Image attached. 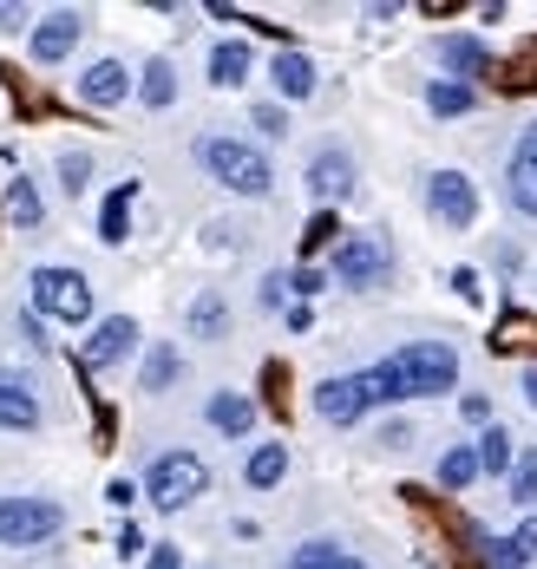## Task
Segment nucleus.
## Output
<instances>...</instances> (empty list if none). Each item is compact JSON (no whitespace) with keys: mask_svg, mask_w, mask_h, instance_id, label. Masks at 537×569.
Segmentation results:
<instances>
[{"mask_svg":"<svg viewBox=\"0 0 537 569\" xmlns=\"http://www.w3.org/2000/svg\"><path fill=\"white\" fill-rule=\"evenodd\" d=\"M511 505H537V452H518L511 465Z\"/></svg>","mask_w":537,"mask_h":569,"instance_id":"29","label":"nucleus"},{"mask_svg":"<svg viewBox=\"0 0 537 569\" xmlns=\"http://www.w3.org/2000/svg\"><path fill=\"white\" fill-rule=\"evenodd\" d=\"M223 328H230V308H223V295H197V301H190V335H197V341H217Z\"/></svg>","mask_w":537,"mask_h":569,"instance_id":"27","label":"nucleus"},{"mask_svg":"<svg viewBox=\"0 0 537 569\" xmlns=\"http://www.w3.org/2000/svg\"><path fill=\"white\" fill-rule=\"evenodd\" d=\"M473 478H478V446H453V452L439 458V485L446 491H466Z\"/></svg>","mask_w":537,"mask_h":569,"instance_id":"28","label":"nucleus"},{"mask_svg":"<svg viewBox=\"0 0 537 569\" xmlns=\"http://www.w3.org/2000/svg\"><path fill=\"white\" fill-rule=\"evenodd\" d=\"M210 426H217V432H230V439H242V432L256 426V406H249L242 393H217V399H210Z\"/></svg>","mask_w":537,"mask_h":569,"instance_id":"22","label":"nucleus"},{"mask_svg":"<svg viewBox=\"0 0 537 569\" xmlns=\"http://www.w3.org/2000/svg\"><path fill=\"white\" fill-rule=\"evenodd\" d=\"M387 276H394V249L380 236H341L335 242V282L341 288L374 295V288H387Z\"/></svg>","mask_w":537,"mask_h":569,"instance_id":"5","label":"nucleus"},{"mask_svg":"<svg viewBox=\"0 0 537 569\" xmlns=\"http://www.w3.org/2000/svg\"><path fill=\"white\" fill-rule=\"evenodd\" d=\"M511 537H518V550H525V557H537V517H525V523H518Z\"/></svg>","mask_w":537,"mask_h":569,"instance_id":"37","label":"nucleus"},{"mask_svg":"<svg viewBox=\"0 0 537 569\" xmlns=\"http://www.w3.org/2000/svg\"><path fill=\"white\" fill-rule=\"evenodd\" d=\"M407 439H414V426H387V432H380V446H387V452H400Z\"/></svg>","mask_w":537,"mask_h":569,"instance_id":"40","label":"nucleus"},{"mask_svg":"<svg viewBox=\"0 0 537 569\" xmlns=\"http://www.w3.org/2000/svg\"><path fill=\"white\" fill-rule=\"evenodd\" d=\"M131 197H138V183H119V190L106 197V210H99V236H106V242H125V236H131Z\"/></svg>","mask_w":537,"mask_h":569,"instance_id":"24","label":"nucleus"},{"mask_svg":"<svg viewBox=\"0 0 537 569\" xmlns=\"http://www.w3.org/2000/svg\"><path fill=\"white\" fill-rule=\"evenodd\" d=\"M374 380V399L394 406V399H432L459 387V353L446 341H407L400 353H387L380 367H367Z\"/></svg>","mask_w":537,"mask_h":569,"instance_id":"1","label":"nucleus"},{"mask_svg":"<svg viewBox=\"0 0 537 569\" xmlns=\"http://www.w3.org/2000/svg\"><path fill=\"white\" fill-rule=\"evenodd\" d=\"M106 498H112V505H119V511H125V505H131L138 491H131V478H112V485H106Z\"/></svg>","mask_w":537,"mask_h":569,"instance_id":"39","label":"nucleus"},{"mask_svg":"<svg viewBox=\"0 0 537 569\" xmlns=\"http://www.w3.org/2000/svg\"><path fill=\"white\" fill-rule=\"evenodd\" d=\"M138 99H145L151 112H165V106L178 99V66H171V59H145V72H138Z\"/></svg>","mask_w":537,"mask_h":569,"instance_id":"17","label":"nucleus"},{"mask_svg":"<svg viewBox=\"0 0 537 569\" xmlns=\"http://www.w3.org/2000/svg\"><path fill=\"white\" fill-rule=\"evenodd\" d=\"M197 158H203V171L217 177L223 190H237V197H269V190H276L269 158H262L256 144H242V138H203Z\"/></svg>","mask_w":537,"mask_h":569,"instance_id":"2","label":"nucleus"},{"mask_svg":"<svg viewBox=\"0 0 537 569\" xmlns=\"http://www.w3.org/2000/svg\"><path fill=\"white\" fill-rule=\"evenodd\" d=\"M531 557L518 550V537H485V569H525Z\"/></svg>","mask_w":537,"mask_h":569,"instance_id":"30","label":"nucleus"},{"mask_svg":"<svg viewBox=\"0 0 537 569\" xmlns=\"http://www.w3.org/2000/svg\"><path fill=\"white\" fill-rule=\"evenodd\" d=\"M289 569H367V563L348 557L341 543H321V537H315V543H301L296 557H289Z\"/></svg>","mask_w":537,"mask_h":569,"instance_id":"26","label":"nucleus"},{"mask_svg":"<svg viewBox=\"0 0 537 569\" xmlns=\"http://www.w3.org/2000/svg\"><path fill=\"white\" fill-rule=\"evenodd\" d=\"M426 106H432V118H459V112L478 106V92L459 86V79H432V86H426Z\"/></svg>","mask_w":537,"mask_h":569,"instance_id":"23","label":"nucleus"},{"mask_svg":"<svg viewBox=\"0 0 537 569\" xmlns=\"http://www.w3.org/2000/svg\"><path fill=\"white\" fill-rule=\"evenodd\" d=\"M453 288H459L466 301H478V276H473V269H453Z\"/></svg>","mask_w":537,"mask_h":569,"instance_id":"43","label":"nucleus"},{"mask_svg":"<svg viewBox=\"0 0 537 569\" xmlns=\"http://www.w3.org/2000/svg\"><path fill=\"white\" fill-rule=\"evenodd\" d=\"M203 485H210V465L197 452H165V458H151V471H145V498L158 511H183L190 498H203Z\"/></svg>","mask_w":537,"mask_h":569,"instance_id":"4","label":"nucleus"},{"mask_svg":"<svg viewBox=\"0 0 537 569\" xmlns=\"http://www.w3.org/2000/svg\"><path fill=\"white\" fill-rule=\"evenodd\" d=\"M249 66H256V59H249L242 40H217V47H210V86H242Z\"/></svg>","mask_w":537,"mask_h":569,"instance_id":"20","label":"nucleus"},{"mask_svg":"<svg viewBox=\"0 0 537 569\" xmlns=\"http://www.w3.org/2000/svg\"><path fill=\"white\" fill-rule=\"evenodd\" d=\"M282 295H289V276H269L262 282V308H282Z\"/></svg>","mask_w":537,"mask_h":569,"instance_id":"36","label":"nucleus"},{"mask_svg":"<svg viewBox=\"0 0 537 569\" xmlns=\"http://www.w3.org/2000/svg\"><path fill=\"white\" fill-rule=\"evenodd\" d=\"M335 236H341V229H335V217H328V210H321V217H315V223H308V236H301V249H308V256H315V249H328V242H335Z\"/></svg>","mask_w":537,"mask_h":569,"instance_id":"32","label":"nucleus"},{"mask_svg":"<svg viewBox=\"0 0 537 569\" xmlns=\"http://www.w3.org/2000/svg\"><path fill=\"white\" fill-rule=\"evenodd\" d=\"M7 217H13L20 229H40V223H47V203H40L33 177H13V183H7Z\"/></svg>","mask_w":537,"mask_h":569,"instance_id":"21","label":"nucleus"},{"mask_svg":"<svg viewBox=\"0 0 537 569\" xmlns=\"http://www.w3.org/2000/svg\"><path fill=\"white\" fill-rule=\"evenodd\" d=\"M79 33H86V13H72V7L47 13V20L33 27V59H40V66H60V59L79 47Z\"/></svg>","mask_w":537,"mask_h":569,"instance_id":"14","label":"nucleus"},{"mask_svg":"<svg viewBox=\"0 0 537 569\" xmlns=\"http://www.w3.org/2000/svg\"><path fill=\"white\" fill-rule=\"evenodd\" d=\"M282 471H289V446H256L249 465H242V485L249 491H269V485H282Z\"/></svg>","mask_w":537,"mask_h":569,"instance_id":"19","label":"nucleus"},{"mask_svg":"<svg viewBox=\"0 0 537 569\" xmlns=\"http://www.w3.org/2000/svg\"><path fill=\"white\" fill-rule=\"evenodd\" d=\"M432 53H439V66H446V79H459V86H473L478 72L491 66L485 40H473V33H446V40H439Z\"/></svg>","mask_w":537,"mask_h":569,"instance_id":"15","label":"nucleus"},{"mask_svg":"<svg viewBox=\"0 0 537 569\" xmlns=\"http://www.w3.org/2000/svg\"><path fill=\"white\" fill-rule=\"evenodd\" d=\"M269 79H276L282 99H315V59L296 53V47H282V53L269 59Z\"/></svg>","mask_w":537,"mask_h":569,"instance_id":"16","label":"nucleus"},{"mask_svg":"<svg viewBox=\"0 0 537 569\" xmlns=\"http://www.w3.org/2000/svg\"><path fill=\"white\" fill-rule=\"evenodd\" d=\"M119 550H125V557H138V550H145V530H138V523H125V530H119Z\"/></svg>","mask_w":537,"mask_h":569,"instance_id":"38","label":"nucleus"},{"mask_svg":"<svg viewBox=\"0 0 537 569\" xmlns=\"http://www.w3.org/2000/svg\"><path fill=\"white\" fill-rule=\"evenodd\" d=\"M505 203L537 223V124H525V138H518V151L505 164Z\"/></svg>","mask_w":537,"mask_h":569,"instance_id":"11","label":"nucleus"},{"mask_svg":"<svg viewBox=\"0 0 537 569\" xmlns=\"http://www.w3.org/2000/svg\"><path fill=\"white\" fill-rule=\"evenodd\" d=\"M178 373H183L178 347H151V353H145V373H138V393H165Z\"/></svg>","mask_w":537,"mask_h":569,"instance_id":"25","label":"nucleus"},{"mask_svg":"<svg viewBox=\"0 0 537 569\" xmlns=\"http://www.w3.org/2000/svg\"><path fill=\"white\" fill-rule=\"evenodd\" d=\"M308 190H315V203H341V197L355 190V158H348L341 144L315 151V158H308Z\"/></svg>","mask_w":537,"mask_h":569,"instance_id":"13","label":"nucleus"},{"mask_svg":"<svg viewBox=\"0 0 537 569\" xmlns=\"http://www.w3.org/2000/svg\"><path fill=\"white\" fill-rule=\"evenodd\" d=\"M131 347H138V321H131V315H106V321L86 335V347H79V367H86V373H106V367H119Z\"/></svg>","mask_w":537,"mask_h":569,"instance_id":"9","label":"nucleus"},{"mask_svg":"<svg viewBox=\"0 0 537 569\" xmlns=\"http://www.w3.org/2000/svg\"><path fill=\"white\" fill-rule=\"evenodd\" d=\"M367 406H380L367 373H341V380H321V387H315V412H321L328 426H355Z\"/></svg>","mask_w":537,"mask_h":569,"instance_id":"8","label":"nucleus"},{"mask_svg":"<svg viewBox=\"0 0 537 569\" xmlns=\"http://www.w3.org/2000/svg\"><path fill=\"white\" fill-rule=\"evenodd\" d=\"M466 419H478V426L491 419V406H485V393H466Z\"/></svg>","mask_w":537,"mask_h":569,"instance_id":"44","label":"nucleus"},{"mask_svg":"<svg viewBox=\"0 0 537 569\" xmlns=\"http://www.w3.org/2000/svg\"><path fill=\"white\" fill-rule=\"evenodd\" d=\"M60 183L79 197V190L92 183V158H86V151H60Z\"/></svg>","mask_w":537,"mask_h":569,"instance_id":"31","label":"nucleus"},{"mask_svg":"<svg viewBox=\"0 0 537 569\" xmlns=\"http://www.w3.org/2000/svg\"><path fill=\"white\" fill-rule=\"evenodd\" d=\"M27 288H33V315L40 321H92V282L79 276V269H60V262H47V269H33L27 276Z\"/></svg>","mask_w":537,"mask_h":569,"instance_id":"3","label":"nucleus"},{"mask_svg":"<svg viewBox=\"0 0 537 569\" xmlns=\"http://www.w3.org/2000/svg\"><path fill=\"white\" fill-rule=\"evenodd\" d=\"M289 288H296L301 301H308V295H321V269H296V276H289Z\"/></svg>","mask_w":537,"mask_h":569,"instance_id":"34","label":"nucleus"},{"mask_svg":"<svg viewBox=\"0 0 537 569\" xmlns=\"http://www.w3.org/2000/svg\"><path fill=\"white\" fill-rule=\"evenodd\" d=\"M27 27V7H0V33H20Z\"/></svg>","mask_w":537,"mask_h":569,"instance_id":"41","label":"nucleus"},{"mask_svg":"<svg viewBox=\"0 0 537 569\" xmlns=\"http://www.w3.org/2000/svg\"><path fill=\"white\" fill-rule=\"evenodd\" d=\"M511 465H518V439H511L505 426H485V432H478V471L511 478Z\"/></svg>","mask_w":537,"mask_h":569,"instance_id":"18","label":"nucleus"},{"mask_svg":"<svg viewBox=\"0 0 537 569\" xmlns=\"http://www.w3.org/2000/svg\"><path fill=\"white\" fill-rule=\"evenodd\" d=\"M426 210H432V223L446 229H473L478 217V190L466 171H432L426 177Z\"/></svg>","mask_w":537,"mask_h":569,"instance_id":"7","label":"nucleus"},{"mask_svg":"<svg viewBox=\"0 0 537 569\" xmlns=\"http://www.w3.org/2000/svg\"><path fill=\"white\" fill-rule=\"evenodd\" d=\"M256 131L262 138H289V112L282 106H256Z\"/></svg>","mask_w":537,"mask_h":569,"instance_id":"33","label":"nucleus"},{"mask_svg":"<svg viewBox=\"0 0 537 569\" xmlns=\"http://www.w3.org/2000/svg\"><path fill=\"white\" fill-rule=\"evenodd\" d=\"M145 569H183L178 543H158V550H151V563H145Z\"/></svg>","mask_w":537,"mask_h":569,"instance_id":"35","label":"nucleus"},{"mask_svg":"<svg viewBox=\"0 0 537 569\" xmlns=\"http://www.w3.org/2000/svg\"><path fill=\"white\" fill-rule=\"evenodd\" d=\"M66 511L53 498H0V543L7 550H33L47 537H60Z\"/></svg>","mask_w":537,"mask_h":569,"instance_id":"6","label":"nucleus"},{"mask_svg":"<svg viewBox=\"0 0 537 569\" xmlns=\"http://www.w3.org/2000/svg\"><path fill=\"white\" fill-rule=\"evenodd\" d=\"M20 335H27V341H33V347L47 341V328H40V315H33V308H27V315H20Z\"/></svg>","mask_w":537,"mask_h":569,"instance_id":"42","label":"nucleus"},{"mask_svg":"<svg viewBox=\"0 0 537 569\" xmlns=\"http://www.w3.org/2000/svg\"><path fill=\"white\" fill-rule=\"evenodd\" d=\"M525 399H531V412H537V367H525Z\"/></svg>","mask_w":537,"mask_h":569,"instance_id":"45","label":"nucleus"},{"mask_svg":"<svg viewBox=\"0 0 537 569\" xmlns=\"http://www.w3.org/2000/svg\"><path fill=\"white\" fill-rule=\"evenodd\" d=\"M79 106H92V112H112L131 99V72H125V59H92L86 72H79Z\"/></svg>","mask_w":537,"mask_h":569,"instance_id":"10","label":"nucleus"},{"mask_svg":"<svg viewBox=\"0 0 537 569\" xmlns=\"http://www.w3.org/2000/svg\"><path fill=\"white\" fill-rule=\"evenodd\" d=\"M40 426V393L27 373L0 367V432H33Z\"/></svg>","mask_w":537,"mask_h":569,"instance_id":"12","label":"nucleus"}]
</instances>
